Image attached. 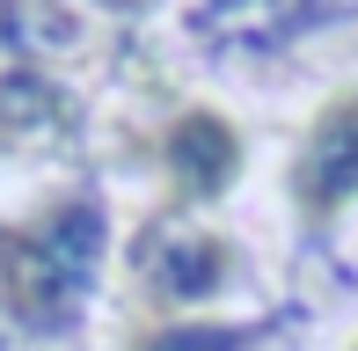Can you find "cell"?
<instances>
[{"mask_svg": "<svg viewBox=\"0 0 358 351\" xmlns=\"http://www.w3.org/2000/svg\"><path fill=\"white\" fill-rule=\"evenodd\" d=\"M234 271H241V249L205 213H183V205H161L124 242V285L146 308V322H161V315H213V300H227Z\"/></svg>", "mask_w": 358, "mask_h": 351, "instance_id": "cell-2", "label": "cell"}, {"mask_svg": "<svg viewBox=\"0 0 358 351\" xmlns=\"http://www.w3.org/2000/svg\"><path fill=\"white\" fill-rule=\"evenodd\" d=\"M146 162H154L169 205L205 213V205H220L227 190L241 183V169H249V139H241V124L227 117L220 103H176L169 117L146 132Z\"/></svg>", "mask_w": 358, "mask_h": 351, "instance_id": "cell-3", "label": "cell"}, {"mask_svg": "<svg viewBox=\"0 0 358 351\" xmlns=\"http://www.w3.org/2000/svg\"><path fill=\"white\" fill-rule=\"evenodd\" d=\"M285 198L300 213V227H336L358 205V88H336L307 117L300 147L285 162Z\"/></svg>", "mask_w": 358, "mask_h": 351, "instance_id": "cell-4", "label": "cell"}, {"mask_svg": "<svg viewBox=\"0 0 358 351\" xmlns=\"http://www.w3.org/2000/svg\"><path fill=\"white\" fill-rule=\"evenodd\" d=\"M344 351H358V337H351V344H344Z\"/></svg>", "mask_w": 358, "mask_h": 351, "instance_id": "cell-6", "label": "cell"}, {"mask_svg": "<svg viewBox=\"0 0 358 351\" xmlns=\"http://www.w3.org/2000/svg\"><path fill=\"white\" fill-rule=\"evenodd\" d=\"M249 329L220 322V315H161V322H139L124 351H241Z\"/></svg>", "mask_w": 358, "mask_h": 351, "instance_id": "cell-5", "label": "cell"}, {"mask_svg": "<svg viewBox=\"0 0 358 351\" xmlns=\"http://www.w3.org/2000/svg\"><path fill=\"white\" fill-rule=\"evenodd\" d=\"M110 264V220L95 198L59 190L0 220V315L29 337L73 329Z\"/></svg>", "mask_w": 358, "mask_h": 351, "instance_id": "cell-1", "label": "cell"}]
</instances>
